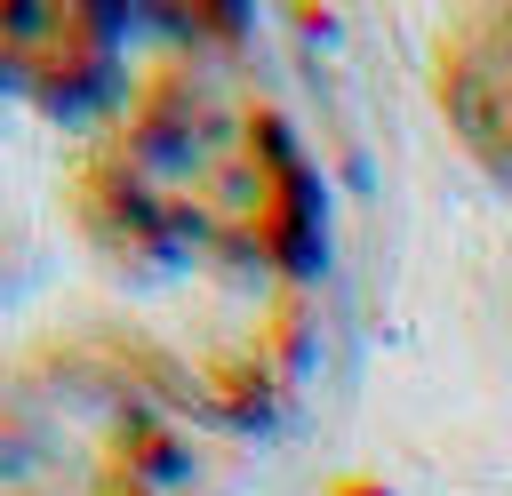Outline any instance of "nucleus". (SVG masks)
Listing matches in <instances>:
<instances>
[{"mask_svg":"<svg viewBox=\"0 0 512 496\" xmlns=\"http://www.w3.org/2000/svg\"><path fill=\"white\" fill-rule=\"evenodd\" d=\"M240 136H248V168H256V200H248L240 232L256 240V264H272L288 288H312L328 272V256H336V240H328V184H320L304 136L272 104H256L240 120Z\"/></svg>","mask_w":512,"mask_h":496,"instance_id":"nucleus-1","label":"nucleus"},{"mask_svg":"<svg viewBox=\"0 0 512 496\" xmlns=\"http://www.w3.org/2000/svg\"><path fill=\"white\" fill-rule=\"evenodd\" d=\"M432 88H440L456 144L512 192V8L456 16L432 56Z\"/></svg>","mask_w":512,"mask_h":496,"instance_id":"nucleus-2","label":"nucleus"},{"mask_svg":"<svg viewBox=\"0 0 512 496\" xmlns=\"http://www.w3.org/2000/svg\"><path fill=\"white\" fill-rule=\"evenodd\" d=\"M120 160H136L152 184H184V176H200L208 168V152H216V112H208V96L200 88H184L176 72L168 80H144L136 88V104L120 112V144H112Z\"/></svg>","mask_w":512,"mask_h":496,"instance_id":"nucleus-3","label":"nucleus"},{"mask_svg":"<svg viewBox=\"0 0 512 496\" xmlns=\"http://www.w3.org/2000/svg\"><path fill=\"white\" fill-rule=\"evenodd\" d=\"M48 120H120L136 104V80H128V56L104 48L96 32H80V16L64 8V32L32 56V88H24Z\"/></svg>","mask_w":512,"mask_h":496,"instance_id":"nucleus-4","label":"nucleus"},{"mask_svg":"<svg viewBox=\"0 0 512 496\" xmlns=\"http://www.w3.org/2000/svg\"><path fill=\"white\" fill-rule=\"evenodd\" d=\"M104 448H112V472H120V488H144V496H168V488H184V480L200 472V456H192L184 424H168V416H152V408L120 416Z\"/></svg>","mask_w":512,"mask_h":496,"instance_id":"nucleus-5","label":"nucleus"},{"mask_svg":"<svg viewBox=\"0 0 512 496\" xmlns=\"http://www.w3.org/2000/svg\"><path fill=\"white\" fill-rule=\"evenodd\" d=\"M208 408L224 424H240V432H272V416L288 408V384H280V368L264 352H248V360H224L208 376Z\"/></svg>","mask_w":512,"mask_h":496,"instance_id":"nucleus-6","label":"nucleus"},{"mask_svg":"<svg viewBox=\"0 0 512 496\" xmlns=\"http://www.w3.org/2000/svg\"><path fill=\"white\" fill-rule=\"evenodd\" d=\"M24 88H32V56L0 40V96H24Z\"/></svg>","mask_w":512,"mask_h":496,"instance_id":"nucleus-7","label":"nucleus"},{"mask_svg":"<svg viewBox=\"0 0 512 496\" xmlns=\"http://www.w3.org/2000/svg\"><path fill=\"white\" fill-rule=\"evenodd\" d=\"M336 496H392L384 480H336Z\"/></svg>","mask_w":512,"mask_h":496,"instance_id":"nucleus-8","label":"nucleus"},{"mask_svg":"<svg viewBox=\"0 0 512 496\" xmlns=\"http://www.w3.org/2000/svg\"><path fill=\"white\" fill-rule=\"evenodd\" d=\"M112 496H144V488H120V480H112Z\"/></svg>","mask_w":512,"mask_h":496,"instance_id":"nucleus-9","label":"nucleus"}]
</instances>
